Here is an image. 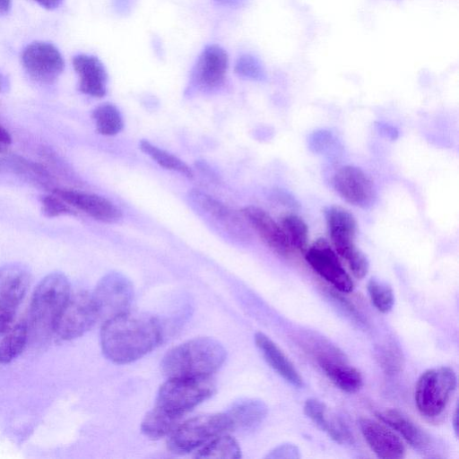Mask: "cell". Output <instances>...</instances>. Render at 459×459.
Segmentation results:
<instances>
[{
	"mask_svg": "<svg viewBox=\"0 0 459 459\" xmlns=\"http://www.w3.org/2000/svg\"><path fill=\"white\" fill-rule=\"evenodd\" d=\"M216 4L223 6L238 5L242 0H213Z\"/></svg>",
	"mask_w": 459,
	"mask_h": 459,
	"instance_id": "ab89813d",
	"label": "cell"
},
{
	"mask_svg": "<svg viewBox=\"0 0 459 459\" xmlns=\"http://www.w3.org/2000/svg\"><path fill=\"white\" fill-rule=\"evenodd\" d=\"M9 87V82L5 75L0 73V92L5 91Z\"/></svg>",
	"mask_w": 459,
	"mask_h": 459,
	"instance_id": "60d3db41",
	"label": "cell"
},
{
	"mask_svg": "<svg viewBox=\"0 0 459 459\" xmlns=\"http://www.w3.org/2000/svg\"><path fill=\"white\" fill-rule=\"evenodd\" d=\"M228 67L227 52L218 45H209L202 51L193 68V83L202 90L216 89L224 82Z\"/></svg>",
	"mask_w": 459,
	"mask_h": 459,
	"instance_id": "5bb4252c",
	"label": "cell"
},
{
	"mask_svg": "<svg viewBox=\"0 0 459 459\" xmlns=\"http://www.w3.org/2000/svg\"><path fill=\"white\" fill-rule=\"evenodd\" d=\"M139 148L160 166L189 178L194 177L193 170L186 163L175 155L153 145L149 141L142 140L139 143Z\"/></svg>",
	"mask_w": 459,
	"mask_h": 459,
	"instance_id": "83f0119b",
	"label": "cell"
},
{
	"mask_svg": "<svg viewBox=\"0 0 459 459\" xmlns=\"http://www.w3.org/2000/svg\"><path fill=\"white\" fill-rule=\"evenodd\" d=\"M246 222L276 254L288 257L294 251L280 226L265 211L256 206H247L240 212Z\"/></svg>",
	"mask_w": 459,
	"mask_h": 459,
	"instance_id": "9a60e30c",
	"label": "cell"
},
{
	"mask_svg": "<svg viewBox=\"0 0 459 459\" xmlns=\"http://www.w3.org/2000/svg\"><path fill=\"white\" fill-rule=\"evenodd\" d=\"M359 425L366 442L377 457L384 459L404 457L405 446L403 441L386 426L368 418H361Z\"/></svg>",
	"mask_w": 459,
	"mask_h": 459,
	"instance_id": "ac0fdd59",
	"label": "cell"
},
{
	"mask_svg": "<svg viewBox=\"0 0 459 459\" xmlns=\"http://www.w3.org/2000/svg\"><path fill=\"white\" fill-rule=\"evenodd\" d=\"M215 392V383L209 377H169L159 389L156 406L181 417Z\"/></svg>",
	"mask_w": 459,
	"mask_h": 459,
	"instance_id": "5b68a950",
	"label": "cell"
},
{
	"mask_svg": "<svg viewBox=\"0 0 459 459\" xmlns=\"http://www.w3.org/2000/svg\"><path fill=\"white\" fill-rule=\"evenodd\" d=\"M311 268L336 290L343 293L353 290V281L343 268L336 252L324 238H318L305 251Z\"/></svg>",
	"mask_w": 459,
	"mask_h": 459,
	"instance_id": "7c38bea8",
	"label": "cell"
},
{
	"mask_svg": "<svg viewBox=\"0 0 459 459\" xmlns=\"http://www.w3.org/2000/svg\"><path fill=\"white\" fill-rule=\"evenodd\" d=\"M368 291L372 304L382 312H389L394 303V294L392 287L386 282L371 278L368 283Z\"/></svg>",
	"mask_w": 459,
	"mask_h": 459,
	"instance_id": "4dcf8cb0",
	"label": "cell"
},
{
	"mask_svg": "<svg viewBox=\"0 0 459 459\" xmlns=\"http://www.w3.org/2000/svg\"><path fill=\"white\" fill-rule=\"evenodd\" d=\"M234 70L243 78L254 81H264L266 73L260 59L251 54L240 55L235 64Z\"/></svg>",
	"mask_w": 459,
	"mask_h": 459,
	"instance_id": "d6a6232c",
	"label": "cell"
},
{
	"mask_svg": "<svg viewBox=\"0 0 459 459\" xmlns=\"http://www.w3.org/2000/svg\"><path fill=\"white\" fill-rule=\"evenodd\" d=\"M133 296V284L126 275L118 272L104 275L92 293L99 320L105 322L129 311Z\"/></svg>",
	"mask_w": 459,
	"mask_h": 459,
	"instance_id": "9c48e42d",
	"label": "cell"
},
{
	"mask_svg": "<svg viewBox=\"0 0 459 459\" xmlns=\"http://www.w3.org/2000/svg\"><path fill=\"white\" fill-rule=\"evenodd\" d=\"M229 429L225 412L195 416L178 425L172 431L169 447L175 454H186Z\"/></svg>",
	"mask_w": 459,
	"mask_h": 459,
	"instance_id": "52a82bcc",
	"label": "cell"
},
{
	"mask_svg": "<svg viewBox=\"0 0 459 459\" xmlns=\"http://www.w3.org/2000/svg\"><path fill=\"white\" fill-rule=\"evenodd\" d=\"M98 320L92 294L82 290L71 292L56 323L54 335L60 341L78 338Z\"/></svg>",
	"mask_w": 459,
	"mask_h": 459,
	"instance_id": "ba28073f",
	"label": "cell"
},
{
	"mask_svg": "<svg viewBox=\"0 0 459 459\" xmlns=\"http://www.w3.org/2000/svg\"><path fill=\"white\" fill-rule=\"evenodd\" d=\"M377 417L399 433L415 449L425 451L429 448V435L402 411L388 409L377 412Z\"/></svg>",
	"mask_w": 459,
	"mask_h": 459,
	"instance_id": "cb8c5ba5",
	"label": "cell"
},
{
	"mask_svg": "<svg viewBox=\"0 0 459 459\" xmlns=\"http://www.w3.org/2000/svg\"><path fill=\"white\" fill-rule=\"evenodd\" d=\"M73 66L79 77L82 93L101 98L107 91L108 75L100 60L92 55L79 54L73 58Z\"/></svg>",
	"mask_w": 459,
	"mask_h": 459,
	"instance_id": "d6986e66",
	"label": "cell"
},
{
	"mask_svg": "<svg viewBox=\"0 0 459 459\" xmlns=\"http://www.w3.org/2000/svg\"><path fill=\"white\" fill-rule=\"evenodd\" d=\"M30 283V273L23 265L9 264L0 268V316L15 314Z\"/></svg>",
	"mask_w": 459,
	"mask_h": 459,
	"instance_id": "2e32d148",
	"label": "cell"
},
{
	"mask_svg": "<svg viewBox=\"0 0 459 459\" xmlns=\"http://www.w3.org/2000/svg\"><path fill=\"white\" fill-rule=\"evenodd\" d=\"M180 418L155 405L143 418L141 430L149 438L158 439L172 432Z\"/></svg>",
	"mask_w": 459,
	"mask_h": 459,
	"instance_id": "484cf974",
	"label": "cell"
},
{
	"mask_svg": "<svg viewBox=\"0 0 459 459\" xmlns=\"http://www.w3.org/2000/svg\"><path fill=\"white\" fill-rule=\"evenodd\" d=\"M12 6V0H0V16L9 13Z\"/></svg>",
	"mask_w": 459,
	"mask_h": 459,
	"instance_id": "f35d334b",
	"label": "cell"
},
{
	"mask_svg": "<svg viewBox=\"0 0 459 459\" xmlns=\"http://www.w3.org/2000/svg\"><path fill=\"white\" fill-rule=\"evenodd\" d=\"M70 294L69 281L63 273H52L42 279L34 290L29 307V335L38 341L53 335L56 323Z\"/></svg>",
	"mask_w": 459,
	"mask_h": 459,
	"instance_id": "3957f363",
	"label": "cell"
},
{
	"mask_svg": "<svg viewBox=\"0 0 459 459\" xmlns=\"http://www.w3.org/2000/svg\"><path fill=\"white\" fill-rule=\"evenodd\" d=\"M268 413L267 405L259 399L245 398L234 403L225 412L230 429L248 432L257 429Z\"/></svg>",
	"mask_w": 459,
	"mask_h": 459,
	"instance_id": "603a6c76",
	"label": "cell"
},
{
	"mask_svg": "<svg viewBox=\"0 0 459 459\" xmlns=\"http://www.w3.org/2000/svg\"><path fill=\"white\" fill-rule=\"evenodd\" d=\"M255 342L266 362L283 379L295 386L303 385L302 377L298 370L274 342L258 332L255 334Z\"/></svg>",
	"mask_w": 459,
	"mask_h": 459,
	"instance_id": "d4e9b609",
	"label": "cell"
},
{
	"mask_svg": "<svg viewBox=\"0 0 459 459\" xmlns=\"http://www.w3.org/2000/svg\"><path fill=\"white\" fill-rule=\"evenodd\" d=\"M333 185L343 200L357 207L371 206L376 197L372 180L361 169L355 166L340 168L333 176Z\"/></svg>",
	"mask_w": 459,
	"mask_h": 459,
	"instance_id": "4fadbf2b",
	"label": "cell"
},
{
	"mask_svg": "<svg viewBox=\"0 0 459 459\" xmlns=\"http://www.w3.org/2000/svg\"><path fill=\"white\" fill-rule=\"evenodd\" d=\"M22 64L28 75L42 84L54 83L65 67L58 48L46 41H34L26 46L22 54Z\"/></svg>",
	"mask_w": 459,
	"mask_h": 459,
	"instance_id": "8fae6325",
	"label": "cell"
},
{
	"mask_svg": "<svg viewBox=\"0 0 459 459\" xmlns=\"http://www.w3.org/2000/svg\"><path fill=\"white\" fill-rule=\"evenodd\" d=\"M281 228L293 250L305 252L307 248L308 229L299 216L289 214L282 218Z\"/></svg>",
	"mask_w": 459,
	"mask_h": 459,
	"instance_id": "f546056e",
	"label": "cell"
},
{
	"mask_svg": "<svg viewBox=\"0 0 459 459\" xmlns=\"http://www.w3.org/2000/svg\"><path fill=\"white\" fill-rule=\"evenodd\" d=\"M457 424H458V421H457V410H456L455 412V415H454V421H453L454 429H455L456 435H457Z\"/></svg>",
	"mask_w": 459,
	"mask_h": 459,
	"instance_id": "b9f144b4",
	"label": "cell"
},
{
	"mask_svg": "<svg viewBox=\"0 0 459 459\" xmlns=\"http://www.w3.org/2000/svg\"><path fill=\"white\" fill-rule=\"evenodd\" d=\"M305 414L332 439L339 444L352 442V435L345 422L328 411L325 403L309 398L304 404Z\"/></svg>",
	"mask_w": 459,
	"mask_h": 459,
	"instance_id": "44dd1931",
	"label": "cell"
},
{
	"mask_svg": "<svg viewBox=\"0 0 459 459\" xmlns=\"http://www.w3.org/2000/svg\"><path fill=\"white\" fill-rule=\"evenodd\" d=\"M37 2L40 6L48 9V10H53L60 6L63 0H34Z\"/></svg>",
	"mask_w": 459,
	"mask_h": 459,
	"instance_id": "74e56055",
	"label": "cell"
},
{
	"mask_svg": "<svg viewBox=\"0 0 459 459\" xmlns=\"http://www.w3.org/2000/svg\"><path fill=\"white\" fill-rule=\"evenodd\" d=\"M162 340L160 321L145 313L130 312L105 322L100 331L103 354L116 364L135 361L153 349Z\"/></svg>",
	"mask_w": 459,
	"mask_h": 459,
	"instance_id": "6da1fadb",
	"label": "cell"
},
{
	"mask_svg": "<svg viewBox=\"0 0 459 459\" xmlns=\"http://www.w3.org/2000/svg\"><path fill=\"white\" fill-rule=\"evenodd\" d=\"M456 388V375L449 367L434 368L421 374L415 387V403L428 418L439 416Z\"/></svg>",
	"mask_w": 459,
	"mask_h": 459,
	"instance_id": "8992f818",
	"label": "cell"
},
{
	"mask_svg": "<svg viewBox=\"0 0 459 459\" xmlns=\"http://www.w3.org/2000/svg\"><path fill=\"white\" fill-rule=\"evenodd\" d=\"M42 212L49 218L74 214L71 206L57 195H45L41 200Z\"/></svg>",
	"mask_w": 459,
	"mask_h": 459,
	"instance_id": "836d02e7",
	"label": "cell"
},
{
	"mask_svg": "<svg viewBox=\"0 0 459 459\" xmlns=\"http://www.w3.org/2000/svg\"><path fill=\"white\" fill-rule=\"evenodd\" d=\"M325 220L334 251L346 262L356 278H363L368 272L369 264L366 255L355 244V218L347 210L332 206L325 212Z\"/></svg>",
	"mask_w": 459,
	"mask_h": 459,
	"instance_id": "277c9868",
	"label": "cell"
},
{
	"mask_svg": "<svg viewBox=\"0 0 459 459\" xmlns=\"http://www.w3.org/2000/svg\"><path fill=\"white\" fill-rule=\"evenodd\" d=\"M12 142L10 134L0 126V152L5 149Z\"/></svg>",
	"mask_w": 459,
	"mask_h": 459,
	"instance_id": "8d00e7d4",
	"label": "cell"
},
{
	"mask_svg": "<svg viewBox=\"0 0 459 459\" xmlns=\"http://www.w3.org/2000/svg\"><path fill=\"white\" fill-rule=\"evenodd\" d=\"M29 340L27 321L15 314L0 316V363L18 357Z\"/></svg>",
	"mask_w": 459,
	"mask_h": 459,
	"instance_id": "ffe728a7",
	"label": "cell"
},
{
	"mask_svg": "<svg viewBox=\"0 0 459 459\" xmlns=\"http://www.w3.org/2000/svg\"><path fill=\"white\" fill-rule=\"evenodd\" d=\"M134 0H114L115 9L118 13L126 14L134 6Z\"/></svg>",
	"mask_w": 459,
	"mask_h": 459,
	"instance_id": "d590c367",
	"label": "cell"
},
{
	"mask_svg": "<svg viewBox=\"0 0 459 459\" xmlns=\"http://www.w3.org/2000/svg\"><path fill=\"white\" fill-rule=\"evenodd\" d=\"M92 118L97 131L103 135H115L124 126L120 111L111 103H103L95 108Z\"/></svg>",
	"mask_w": 459,
	"mask_h": 459,
	"instance_id": "f1b7e54d",
	"label": "cell"
},
{
	"mask_svg": "<svg viewBox=\"0 0 459 459\" xmlns=\"http://www.w3.org/2000/svg\"><path fill=\"white\" fill-rule=\"evenodd\" d=\"M53 194L98 221L114 222L122 216L121 211L111 201L95 194L66 188L54 189Z\"/></svg>",
	"mask_w": 459,
	"mask_h": 459,
	"instance_id": "e0dca14e",
	"label": "cell"
},
{
	"mask_svg": "<svg viewBox=\"0 0 459 459\" xmlns=\"http://www.w3.org/2000/svg\"><path fill=\"white\" fill-rule=\"evenodd\" d=\"M226 357L225 348L217 340L198 337L168 351L160 366L168 377H209L222 366Z\"/></svg>",
	"mask_w": 459,
	"mask_h": 459,
	"instance_id": "7a4b0ae2",
	"label": "cell"
},
{
	"mask_svg": "<svg viewBox=\"0 0 459 459\" xmlns=\"http://www.w3.org/2000/svg\"><path fill=\"white\" fill-rule=\"evenodd\" d=\"M316 359L325 374L341 390L353 394L361 388L363 378L360 372L346 363L342 353L318 356Z\"/></svg>",
	"mask_w": 459,
	"mask_h": 459,
	"instance_id": "7402d4cb",
	"label": "cell"
},
{
	"mask_svg": "<svg viewBox=\"0 0 459 459\" xmlns=\"http://www.w3.org/2000/svg\"><path fill=\"white\" fill-rule=\"evenodd\" d=\"M189 198L198 212L220 231L238 240L248 238L245 219L233 209L198 189L191 191Z\"/></svg>",
	"mask_w": 459,
	"mask_h": 459,
	"instance_id": "30bf717a",
	"label": "cell"
},
{
	"mask_svg": "<svg viewBox=\"0 0 459 459\" xmlns=\"http://www.w3.org/2000/svg\"><path fill=\"white\" fill-rule=\"evenodd\" d=\"M265 457L273 459H299L300 458V454L295 445L286 443L274 447Z\"/></svg>",
	"mask_w": 459,
	"mask_h": 459,
	"instance_id": "e575fe53",
	"label": "cell"
},
{
	"mask_svg": "<svg viewBox=\"0 0 459 459\" xmlns=\"http://www.w3.org/2000/svg\"><path fill=\"white\" fill-rule=\"evenodd\" d=\"M376 357L383 370L388 375L399 373L404 365V359L401 350L387 343L379 346L376 351Z\"/></svg>",
	"mask_w": 459,
	"mask_h": 459,
	"instance_id": "1f68e13d",
	"label": "cell"
},
{
	"mask_svg": "<svg viewBox=\"0 0 459 459\" xmlns=\"http://www.w3.org/2000/svg\"><path fill=\"white\" fill-rule=\"evenodd\" d=\"M195 456L207 459H237L241 457V449L232 437L219 435L204 445Z\"/></svg>",
	"mask_w": 459,
	"mask_h": 459,
	"instance_id": "4316f807",
	"label": "cell"
}]
</instances>
